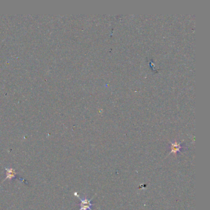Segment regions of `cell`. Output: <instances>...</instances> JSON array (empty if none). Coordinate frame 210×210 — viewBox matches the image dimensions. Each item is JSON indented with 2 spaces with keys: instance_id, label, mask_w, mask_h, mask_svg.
I'll list each match as a JSON object with an SVG mask.
<instances>
[{
  "instance_id": "obj_3",
  "label": "cell",
  "mask_w": 210,
  "mask_h": 210,
  "mask_svg": "<svg viewBox=\"0 0 210 210\" xmlns=\"http://www.w3.org/2000/svg\"><path fill=\"white\" fill-rule=\"evenodd\" d=\"M182 148V147L181 146V143H178L177 142H171V147H170V152L168 154V155H170L171 153L176 154L177 152H180Z\"/></svg>"
},
{
  "instance_id": "obj_1",
  "label": "cell",
  "mask_w": 210,
  "mask_h": 210,
  "mask_svg": "<svg viewBox=\"0 0 210 210\" xmlns=\"http://www.w3.org/2000/svg\"><path fill=\"white\" fill-rule=\"evenodd\" d=\"M74 195L78 198L79 200L81 202V203H80V209L79 210H93L92 206L94 205H93V204L91 203V201L95 195H94V196L92 198L91 200H88L86 197H85L84 199H81V198L80 197V195L78 194L77 192H75Z\"/></svg>"
},
{
  "instance_id": "obj_2",
  "label": "cell",
  "mask_w": 210,
  "mask_h": 210,
  "mask_svg": "<svg viewBox=\"0 0 210 210\" xmlns=\"http://www.w3.org/2000/svg\"><path fill=\"white\" fill-rule=\"evenodd\" d=\"M6 170V176L4 181L5 180H12L13 179L16 177V176L17 175V172L15 169L13 168H5Z\"/></svg>"
}]
</instances>
